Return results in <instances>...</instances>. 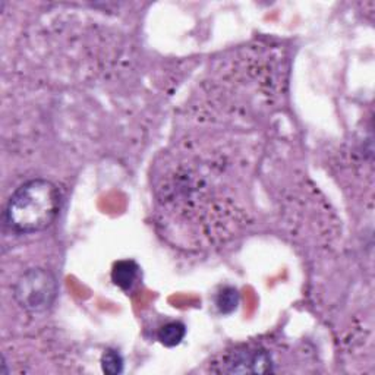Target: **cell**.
Listing matches in <instances>:
<instances>
[{"label": "cell", "mask_w": 375, "mask_h": 375, "mask_svg": "<svg viewBox=\"0 0 375 375\" xmlns=\"http://www.w3.org/2000/svg\"><path fill=\"white\" fill-rule=\"evenodd\" d=\"M59 188L46 179H33L21 185L9 198L5 221L16 234L43 232L61 211Z\"/></svg>", "instance_id": "6da1fadb"}, {"label": "cell", "mask_w": 375, "mask_h": 375, "mask_svg": "<svg viewBox=\"0 0 375 375\" xmlns=\"http://www.w3.org/2000/svg\"><path fill=\"white\" fill-rule=\"evenodd\" d=\"M224 372L230 374H266L273 372V361L264 349L236 351L226 358Z\"/></svg>", "instance_id": "3957f363"}, {"label": "cell", "mask_w": 375, "mask_h": 375, "mask_svg": "<svg viewBox=\"0 0 375 375\" xmlns=\"http://www.w3.org/2000/svg\"><path fill=\"white\" fill-rule=\"evenodd\" d=\"M139 274V267L135 261H129V259H125V261H119L114 264L111 270V280L113 283L119 286L124 291H129L134 286L135 280L138 279Z\"/></svg>", "instance_id": "277c9868"}, {"label": "cell", "mask_w": 375, "mask_h": 375, "mask_svg": "<svg viewBox=\"0 0 375 375\" xmlns=\"http://www.w3.org/2000/svg\"><path fill=\"white\" fill-rule=\"evenodd\" d=\"M59 286L53 273L46 269H31L16 281L14 296L18 305L31 314H41L51 308Z\"/></svg>", "instance_id": "7a4b0ae2"}, {"label": "cell", "mask_w": 375, "mask_h": 375, "mask_svg": "<svg viewBox=\"0 0 375 375\" xmlns=\"http://www.w3.org/2000/svg\"><path fill=\"white\" fill-rule=\"evenodd\" d=\"M185 334H186V327L184 323L170 321L159 330L157 337L161 341V344L166 346V348H175V346L182 343V340L185 339Z\"/></svg>", "instance_id": "5b68a950"}, {"label": "cell", "mask_w": 375, "mask_h": 375, "mask_svg": "<svg viewBox=\"0 0 375 375\" xmlns=\"http://www.w3.org/2000/svg\"><path fill=\"white\" fill-rule=\"evenodd\" d=\"M216 305L221 314H232L239 305V294L234 287H224L217 295Z\"/></svg>", "instance_id": "8992f818"}, {"label": "cell", "mask_w": 375, "mask_h": 375, "mask_svg": "<svg viewBox=\"0 0 375 375\" xmlns=\"http://www.w3.org/2000/svg\"><path fill=\"white\" fill-rule=\"evenodd\" d=\"M101 368L106 374L118 375L124 372V358L118 351L107 349L101 356Z\"/></svg>", "instance_id": "52a82bcc"}]
</instances>
